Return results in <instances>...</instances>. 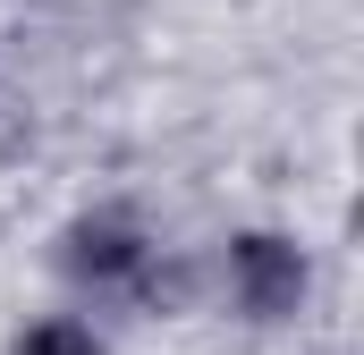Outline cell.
<instances>
[{"instance_id":"3","label":"cell","mask_w":364,"mask_h":355,"mask_svg":"<svg viewBox=\"0 0 364 355\" xmlns=\"http://www.w3.org/2000/svg\"><path fill=\"white\" fill-rule=\"evenodd\" d=\"M9 355H93V330H77V322H43V330H26Z\"/></svg>"},{"instance_id":"2","label":"cell","mask_w":364,"mask_h":355,"mask_svg":"<svg viewBox=\"0 0 364 355\" xmlns=\"http://www.w3.org/2000/svg\"><path fill=\"white\" fill-rule=\"evenodd\" d=\"M144 263H153V246H144V229L127 212H93V220L68 229V271L93 279V288H127Z\"/></svg>"},{"instance_id":"1","label":"cell","mask_w":364,"mask_h":355,"mask_svg":"<svg viewBox=\"0 0 364 355\" xmlns=\"http://www.w3.org/2000/svg\"><path fill=\"white\" fill-rule=\"evenodd\" d=\"M229 296H237V313H255V322H288L296 305H305V254L272 237V229H255V237H237L229 246Z\"/></svg>"}]
</instances>
